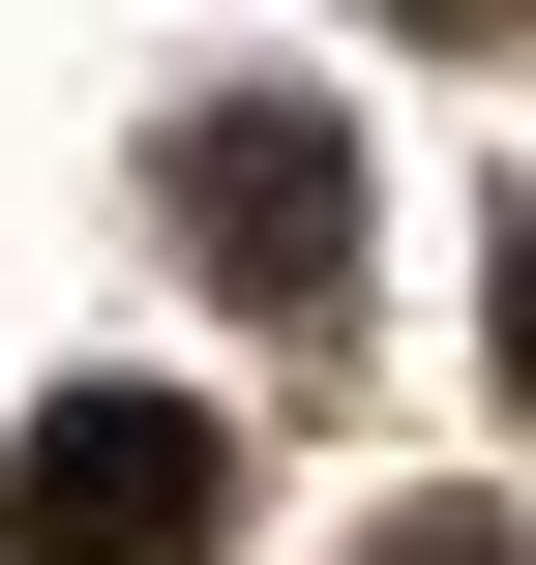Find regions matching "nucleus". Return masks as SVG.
<instances>
[{
	"label": "nucleus",
	"mask_w": 536,
	"mask_h": 565,
	"mask_svg": "<svg viewBox=\"0 0 536 565\" xmlns=\"http://www.w3.org/2000/svg\"><path fill=\"white\" fill-rule=\"evenodd\" d=\"M209 536H239V417L179 387H60L0 447V565H209Z\"/></svg>",
	"instance_id": "nucleus-1"
},
{
	"label": "nucleus",
	"mask_w": 536,
	"mask_h": 565,
	"mask_svg": "<svg viewBox=\"0 0 536 565\" xmlns=\"http://www.w3.org/2000/svg\"><path fill=\"white\" fill-rule=\"evenodd\" d=\"M388 565H507V507H418V536H388Z\"/></svg>",
	"instance_id": "nucleus-3"
},
{
	"label": "nucleus",
	"mask_w": 536,
	"mask_h": 565,
	"mask_svg": "<svg viewBox=\"0 0 536 565\" xmlns=\"http://www.w3.org/2000/svg\"><path fill=\"white\" fill-rule=\"evenodd\" d=\"M209 238L328 298V268H358V149H328V119H209Z\"/></svg>",
	"instance_id": "nucleus-2"
}]
</instances>
